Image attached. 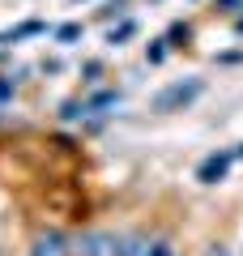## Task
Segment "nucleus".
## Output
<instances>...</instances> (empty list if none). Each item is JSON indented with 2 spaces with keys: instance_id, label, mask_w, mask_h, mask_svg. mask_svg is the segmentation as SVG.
Masks as SVG:
<instances>
[{
  "instance_id": "nucleus-1",
  "label": "nucleus",
  "mask_w": 243,
  "mask_h": 256,
  "mask_svg": "<svg viewBox=\"0 0 243 256\" xmlns=\"http://www.w3.org/2000/svg\"><path fill=\"white\" fill-rule=\"evenodd\" d=\"M68 252L72 256H120V235L116 230H81V235H68Z\"/></svg>"
},
{
  "instance_id": "nucleus-2",
  "label": "nucleus",
  "mask_w": 243,
  "mask_h": 256,
  "mask_svg": "<svg viewBox=\"0 0 243 256\" xmlns=\"http://www.w3.org/2000/svg\"><path fill=\"white\" fill-rule=\"evenodd\" d=\"M200 90H205V86H200L196 77H188V82H175V86H166V90L154 98V111H184L188 102L200 98Z\"/></svg>"
},
{
  "instance_id": "nucleus-3",
  "label": "nucleus",
  "mask_w": 243,
  "mask_h": 256,
  "mask_svg": "<svg viewBox=\"0 0 243 256\" xmlns=\"http://www.w3.org/2000/svg\"><path fill=\"white\" fill-rule=\"evenodd\" d=\"M239 158H243V146H234V150H218V154H209L205 162L196 166V180H200V184H222L226 171H230Z\"/></svg>"
},
{
  "instance_id": "nucleus-4",
  "label": "nucleus",
  "mask_w": 243,
  "mask_h": 256,
  "mask_svg": "<svg viewBox=\"0 0 243 256\" xmlns=\"http://www.w3.org/2000/svg\"><path fill=\"white\" fill-rule=\"evenodd\" d=\"M26 256H72V252H68V235H64V230H56V226L34 230V239H30V252H26Z\"/></svg>"
},
{
  "instance_id": "nucleus-5",
  "label": "nucleus",
  "mask_w": 243,
  "mask_h": 256,
  "mask_svg": "<svg viewBox=\"0 0 243 256\" xmlns=\"http://www.w3.org/2000/svg\"><path fill=\"white\" fill-rule=\"evenodd\" d=\"M116 235H120V256H150L154 252V230L132 226V230H116Z\"/></svg>"
},
{
  "instance_id": "nucleus-6",
  "label": "nucleus",
  "mask_w": 243,
  "mask_h": 256,
  "mask_svg": "<svg viewBox=\"0 0 243 256\" xmlns=\"http://www.w3.org/2000/svg\"><path fill=\"white\" fill-rule=\"evenodd\" d=\"M132 30H136V22H120V30H111V34H107V43H111V47H120L128 34H132Z\"/></svg>"
},
{
  "instance_id": "nucleus-7",
  "label": "nucleus",
  "mask_w": 243,
  "mask_h": 256,
  "mask_svg": "<svg viewBox=\"0 0 243 256\" xmlns=\"http://www.w3.org/2000/svg\"><path fill=\"white\" fill-rule=\"evenodd\" d=\"M150 256H175L171 235H154V252H150Z\"/></svg>"
},
{
  "instance_id": "nucleus-8",
  "label": "nucleus",
  "mask_w": 243,
  "mask_h": 256,
  "mask_svg": "<svg viewBox=\"0 0 243 256\" xmlns=\"http://www.w3.org/2000/svg\"><path fill=\"white\" fill-rule=\"evenodd\" d=\"M162 56H166V38H158L154 47H145V60H150V64H158Z\"/></svg>"
},
{
  "instance_id": "nucleus-9",
  "label": "nucleus",
  "mask_w": 243,
  "mask_h": 256,
  "mask_svg": "<svg viewBox=\"0 0 243 256\" xmlns=\"http://www.w3.org/2000/svg\"><path fill=\"white\" fill-rule=\"evenodd\" d=\"M200 256H239V252H230V248H226V244H209V248H205V252H200Z\"/></svg>"
},
{
  "instance_id": "nucleus-10",
  "label": "nucleus",
  "mask_w": 243,
  "mask_h": 256,
  "mask_svg": "<svg viewBox=\"0 0 243 256\" xmlns=\"http://www.w3.org/2000/svg\"><path fill=\"white\" fill-rule=\"evenodd\" d=\"M77 34H81L77 26H60V30H56V38H64V43H68V38H77Z\"/></svg>"
},
{
  "instance_id": "nucleus-11",
  "label": "nucleus",
  "mask_w": 243,
  "mask_h": 256,
  "mask_svg": "<svg viewBox=\"0 0 243 256\" xmlns=\"http://www.w3.org/2000/svg\"><path fill=\"white\" fill-rule=\"evenodd\" d=\"M218 4H222V9H234V4H243V0H218Z\"/></svg>"
},
{
  "instance_id": "nucleus-12",
  "label": "nucleus",
  "mask_w": 243,
  "mask_h": 256,
  "mask_svg": "<svg viewBox=\"0 0 243 256\" xmlns=\"http://www.w3.org/2000/svg\"><path fill=\"white\" fill-rule=\"evenodd\" d=\"M234 30H239V34H243V18H239V22H234Z\"/></svg>"
}]
</instances>
